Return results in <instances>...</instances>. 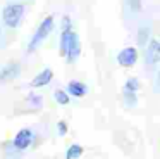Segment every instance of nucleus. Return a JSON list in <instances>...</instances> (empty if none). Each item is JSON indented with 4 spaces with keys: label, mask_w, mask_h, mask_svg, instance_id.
Masks as SVG:
<instances>
[{
    "label": "nucleus",
    "mask_w": 160,
    "mask_h": 159,
    "mask_svg": "<svg viewBox=\"0 0 160 159\" xmlns=\"http://www.w3.org/2000/svg\"><path fill=\"white\" fill-rule=\"evenodd\" d=\"M33 140H35V133L29 128H22L21 131H18V135L12 140V145H14L16 151H26L28 147H31Z\"/></svg>",
    "instance_id": "obj_3"
},
{
    "label": "nucleus",
    "mask_w": 160,
    "mask_h": 159,
    "mask_svg": "<svg viewBox=\"0 0 160 159\" xmlns=\"http://www.w3.org/2000/svg\"><path fill=\"white\" fill-rule=\"evenodd\" d=\"M148 38H150V26H141L138 31V45L139 47H145V43H148Z\"/></svg>",
    "instance_id": "obj_11"
},
{
    "label": "nucleus",
    "mask_w": 160,
    "mask_h": 159,
    "mask_svg": "<svg viewBox=\"0 0 160 159\" xmlns=\"http://www.w3.org/2000/svg\"><path fill=\"white\" fill-rule=\"evenodd\" d=\"M138 61V50L134 47H126L117 54V62L122 68H131Z\"/></svg>",
    "instance_id": "obj_5"
},
{
    "label": "nucleus",
    "mask_w": 160,
    "mask_h": 159,
    "mask_svg": "<svg viewBox=\"0 0 160 159\" xmlns=\"http://www.w3.org/2000/svg\"><path fill=\"white\" fill-rule=\"evenodd\" d=\"M81 54V43H79V36L76 33H71V40H69V48H67V62H74Z\"/></svg>",
    "instance_id": "obj_7"
},
{
    "label": "nucleus",
    "mask_w": 160,
    "mask_h": 159,
    "mask_svg": "<svg viewBox=\"0 0 160 159\" xmlns=\"http://www.w3.org/2000/svg\"><path fill=\"white\" fill-rule=\"evenodd\" d=\"M129 9H132V12H139L141 9V0H128Z\"/></svg>",
    "instance_id": "obj_16"
},
{
    "label": "nucleus",
    "mask_w": 160,
    "mask_h": 159,
    "mask_svg": "<svg viewBox=\"0 0 160 159\" xmlns=\"http://www.w3.org/2000/svg\"><path fill=\"white\" fill-rule=\"evenodd\" d=\"M138 88H139L138 78H129L128 81L124 83V92H132V93H136V92H138Z\"/></svg>",
    "instance_id": "obj_14"
},
{
    "label": "nucleus",
    "mask_w": 160,
    "mask_h": 159,
    "mask_svg": "<svg viewBox=\"0 0 160 159\" xmlns=\"http://www.w3.org/2000/svg\"><path fill=\"white\" fill-rule=\"evenodd\" d=\"M57 130H59V135H66L67 133V124L64 123V121H59V123H57Z\"/></svg>",
    "instance_id": "obj_17"
},
{
    "label": "nucleus",
    "mask_w": 160,
    "mask_h": 159,
    "mask_svg": "<svg viewBox=\"0 0 160 159\" xmlns=\"http://www.w3.org/2000/svg\"><path fill=\"white\" fill-rule=\"evenodd\" d=\"M71 33H72V30H69V31H62V35H60V54H62V55H67V48H69Z\"/></svg>",
    "instance_id": "obj_10"
},
{
    "label": "nucleus",
    "mask_w": 160,
    "mask_h": 159,
    "mask_svg": "<svg viewBox=\"0 0 160 159\" xmlns=\"http://www.w3.org/2000/svg\"><path fill=\"white\" fill-rule=\"evenodd\" d=\"M21 74V64L19 62H9L4 68H0V81H11Z\"/></svg>",
    "instance_id": "obj_6"
},
{
    "label": "nucleus",
    "mask_w": 160,
    "mask_h": 159,
    "mask_svg": "<svg viewBox=\"0 0 160 159\" xmlns=\"http://www.w3.org/2000/svg\"><path fill=\"white\" fill-rule=\"evenodd\" d=\"M52 76H53L52 69H43L42 73H38V74H36L35 78H33L31 86H35V88H40V86L48 85V83L52 81Z\"/></svg>",
    "instance_id": "obj_8"
},
{
    "label": "nucleus",
    "mask_w": 160,
    "mask_h": 159,
    "mask_svg": "<svg viewBox=\"0 0 160 159\" xmlns=\"http://www.w3.org/2000/svg\"><path fill=\"white\" fill-rule=\"evenodd\" d=\"M71 30V17L69 16H64L62 19V31H69Z\"/></svg>",
    "instance_id": "obj_18"
},
{
    "label": "nucleus",
    "mask_w": 160,
    "mask_h": 159,
    "mask_svg": "<svg viewBox=\"0 0 160 159\" xmlns=\"http://www.w3.org/2000/svg\"><path fill=\"white\" fill-rule=\"evenodd\" d=\"M145 61H146V66H148L150 69L155 68V66L160 62V41L158 40H152L148 45H146Z\"/></svg>",
    "instance_id": "obj_4"
},
{
    "label": "nucleus",
    "mask_w": 160,
    "mask_h": 159,
    "mask_svg": "<svg viewBox=\"0 0 160 159\" xmlns=\"http://www.w3.org/2000/svg\"><path fill=\"white\" fill-rule=\"evenodd\" d=\"M29 100H31V102L35 104V106H40V104H42V99H40V97H35V95L29 97Z\"/></svg>",
    "instance_id": "obj_19"
},
{
    "label": "nucleus",
    "mask_w": 160,
    "mask_h": 159,
    "mask_svg": "<svg viewBox=\"0 0 160 159\" xmlns=\"http://www.w3.org/2000/svg\"><path fill=\"white\" fill-rule=\"evenodd\" d=\"M0 45H4V31L0 28Z\"/></svg>",
    "instance_id": "obj_21"
},
{
    "label": "nucleus",
    "mask_w": 160,
    "mask_h": 159,
    "mask_svg": "<svg viewBox=\"0 0 160 159\" xmlns=\"http://www.w3.org/2000/svg\"><path fill=\"white\" fill-rule=\"evenodd\" d=\"M155 86L160 88V69H158V74H157V81H155Z\"/></svg>",
    "instance_id": "obj_20"
},
{
    "label": "nucleus",
    "mask_w": 160,
    "mask_h": 159,
    "mask_svg": "<svg viewBox=\"0 0 160 159\" xmlns=\"http://www.w3.org/2000/svg\"><path fill=\"white\" fill-rule=\"evenodd\" d=\"M81 154H83V147L78 145V144H72L66 152V159H78Z\"/></svg>",
    "instance_id": "obj_12"
},
{
    "label": "nucleus",
    "mask_w": 160,
    "mask_h": 159,
    "mask_svg": "<svg viewBox=\"0 0 160 159\" xmlns=\"http://www.w3.org/2000/svg\"><path fill=\"white\" fill-rule=\"evenodd\" d=\"M24 3L21 2H9L7 5H4L2 9V24L9 30H16L19 28L22 17H24Z\"/></svg>",
    "instance_id": "obj_1"
},
{
    "label": "nucleus",
    "mask_w": 160,
    "mask_h": 159,
    "mask_svg": "<svg viewBox=\"0 0 160 159\" xmlns=\"http://www.w3.org/2000/svg\"><path fill=\"white\" fill-rule=\"evenodd\" d=\"M52 30H53V17L48 16V17H45V19L42 21V24L38 26L36 33L33 35L31 41L28 43V52H35L36 48H38L40 45L47 40V36L52 33Z\"/></svg>",
    "instance_id": "obj_2"
},
{
    "label": "nucleus",
    "mask_w": 160,
    "mask_h": 159,
    "mask_svg": "<svg viewBox=\"0 0 160 159\" xmlns=\"http://www.w3.org/2000/svg\"><path fill=\"white\" fill-rule=\"evenodd\" d=\"M53 97H55V100L60 104V106H67V104H69V93L64 92V90H55Z\"/></svg>",
    "instance_id": "obj_15"
},
{
    "label": "nucleus",
    "mask_w": 160,
    "mask_h": 159,
    "mask_svg": "<svg viewBox=\"0 0 160 159\" xmlns=\"http://www.w3.org/2000/svg\"><path fill=\"white\" fill-rule=\"evenodd\" d=\"M122 97H124V106L126 107H134L136 104H138V97H136V93H132V92H124Z\"/></svg>",
    "instance_id": "obj_13"
},
{
    "label": "nucleus",
    "mask_w": 160,
    "mask_h": 159,
    "mask_svg": "<svg viewBox=\"0 0 160 159\" xmlns=\"http://www.w3.org/2000/svg\"><path fill=\"white\" fill-rule=\"evenodd\" d=\"M88 92V86L81 81H69L67 83V93H71L72 97H84Z\"/></svg>",
    "instance_id": "obj_9"
}]
</instances>
